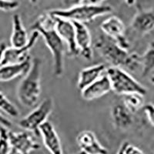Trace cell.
Masks as SVG:
<instances>
[{"label":"cell","instance_id":"1","mask_svg":"<svg viewBox=\"0 0 154 154\" xmlns=\"http://www.w3.org/2000/svg\"><path fill=\"white\" fill-rule=\"evenodd\" d=\"M32 31H37L43 38L53 56L54 74L61 76L64 70L66 43L56 31L55 16L50 12L43 13L32 25Z\"/></svg>","mask_w":154,"mask_h":154},{"label":"cell","instance_id":"2","mask_svg":"<svg viewBox=\"0 0 154 154\" xmlns=\"http://www.w3.org/2000/svg\"><path fill=\"white\" fill-rule=\"evenodd\" d=\"M95 48L100 56L112 66L126 67L130 71H135L141 66V56L137 53H130L104 33L98 36Z\"/></svg>","mask_w":154,"mask_h":154},{"label":"cell","instance_id":"3","mask_svg":"<svg viewBox=\"0 0 154 154\" xmlns=\"http://www.w3.org/2000/svg\"><path fill=\"white\" fill-rule=\"evenodd\" d=\"M42 60L35 58L27 73L18 85L16 95L18 100L26 107H33L38 103L41 95Z\"/></svg>","mask_w":154,"mask_h":154},{"label":"cell","instance_id":"4","mask_svg":"<svg viewBox=\"0 0 154 154\" xmlns=\"http://www.w3.org/2000/svg\"><path fill=\"white\" fill-rule=\"evenodd\" d=\"M112 11L110 5H102L100 4L82 3L72 7L64 9H54L49 12L53 15L64 18L73 22L90 23L99 16L110 13Z\"/></svg>","mask_w":154,"mask_h":154},{"label":"cell","instance_id":"5","mask_svg":"<svg viewBox=\"0 0 154 154\" xmlns=\"http://www.w3.org/2000/svg\"><path fill=\"white\" fill-rule=\"evenodd\" d=\"M106 75L110 80L112 90L116 94L124 96L130 93H140L145 96L147 93L146 88L121 67H109Z\"/></svg>","mask_w":154,"mask_h":154},{"label":"cell","instance_id":"6","mask_svg":"<svg viewBox=\"0 0 154 154\" xmlns=\"http://www.w3.org/2000/svg\"><path fill=\"white\" fill-rule=\"evenodd\" d=\"M53 110V101L51 98H46L33 110L19 122V127L26 131L39 136V127L47 120Z\"/></svg>","mask_w":154,"mask_h":154},{"label":"cell","instance_id":"7","mask_svg":"<svg viewBox=\"0 0 154 154\" xmlns=\"http://www.w3.org/2000/svg\"><path fill=\"white\" fill-rule=\"evenodd\" d=\"M102 31L110 37L124 49L130 47V42L126 36V27L122 19L118 16H112L105 19L100 26Z\"/></svg>","mask_w":154,"mask_h":154},{"label":"cell","instance_id":"8","mask_svg":"<svg viewBox=\"0 0 154 154\" xmlns=\"http://www.w3.org/2000/svg\"><path fill=\"white\" fill-rule=\"evenodd\" d=\"M54 16L56 31L66 45L69 53L72 56H76L79 54V52L75 42V29L73 22L64 18Z\"/></svg>","mask_w":154,"mask_h":154},{"label":"cell","instance_id":"9","mask_svg":"<svg viewBox=\"0 0 154 154\" xmlns=\"http://www.w3.org/2000/svg\"><path fill=\"white\" fill-rule=\"evenodd\" d=\"M9 138L11 143L10 153L27 154L40 148V145L29 131H9Z\"/></svg>","mask_w":154,"mask_h":154},{"label":"cell","instance_id":"10","mask_svg":"<svg viewBox=\"0 0 154 154\" xmlns=\"http://www.w3.org/2000/svg\"><path fill=\"white\" fill-rule=\"evenodd\" d=\"M39 36V33L37 31H32L31 36L29 37L28 44L23 47H11L5 49L4 53L3 60H2L1 65H6V64H15L25 61L27 58L29 57V52L30 49L35 46V42Z\"/></svg>","mask_w":154,"mask_h":154},{"label":"cell","instance_id":"11","mask_svg":"<svg viewBox=\"0 0 154 154\" xmlns=\"http://www.w3.org/2000/svg\"><path fill=\"white\" fill-rule=\"evenodd\" d=\"M73 24L75 29V42L79 54L86 60H91L93 56V51L90 32L84 23L73 22Z\"/></svg>","mask_w":154,"mask_h":154},{"label":"cell","instance_id":"12","mask_svg":"<svg viewBox=\"0 0 154 154\" xmlns=\"http://www.w3.org/2000/svg\"><path fill=\"white\" fill-rule=\"evenodd\" d=\"M131 26L139 34H147L154 30V7L143 9L137 6V12L133 17Z\"/></svg>","mask_w":154,"mask_h":154},{"label":"cell","instance_id":"13","mask_svg":"<svg viewBox=\"0 0 154 154\" xmlns=\"http://www.w3.org/2000/svg\"><path fill=\"white\" fill-rule=\"evenodd\" d=\"M76 143L81 152L88 154H106L108 150L100 144L96 136L90 130H83L76 137Z\"/></svg>","mask_w":154,"mask_h":154},{"label":"cell","instance_id":"14","mask_svg":"<svg viewBox=\"0 0 154 154\" xmlns=\"http://www.w3.org/2000/svg\"><path fill=\"white\" fill-rule=\"evenodd\" d=\"M111 90L112 86L110 80L106 74H103L95 82L81 90V96L83 100L92 101L103 96Z\"/></svg>","mask_w":154,"mask_h":154},{"label":"cell","instance_id":"15","mask_svg":"<svg viewBox=\"0 0 154 154\" xmlns=\"http://www.w3.org/2000/svg\"><path fill=\"white\" fill-rule=\"evenodd\" d=\"M39 133L42 138L43 143L46 149L53 154H62V148L60 139L55 130L54 126L50 122L46 120L39 127Z\"/></svg>","mask_w":154,"mask_h":154},{"label":"cell","instance_id":"16","mask_svg":"<svg viewBox=\"0 0 154 154\" xmlns=\"http://www.w3.org/2000/svg\"><path fill=\"white\" fill-rule=\"evenodd\" d=\"M32 65L31 57L25 61L15 64H6L0 66V82H7L17 77L24 76Z\"/></svg>","mask_w":154,"mask_h":154},{"label":"cell","instance_id":"17","mask_svg":"<svg viewBox=\"0 0 154 154\" xmlns=\"http://www.w3.org/2000/svg\"><path fill=\"white\" fill-rule=\"evenodd\" d=\"M133 112L123 103L116 104L111 111V117L116 128L126 130L133 122Z\"/></svg>","mask_w":154,"mask_h":154},{"label":"cell","instance_id":"18","mask_svg":"<svg viewBox=\"0 0 154 154\" xmlns=\"http://www.w3.org/2000/svg\"><path fill=\"white\" fill-rule=\"evenodd\" d=\"M106 66L103 64H97L86 67L79 72V78L77 81V86L80 90L93 83L103 75Z\"/></svg>","mask_w":154,"mask_h":154},{"label":"cell","instance_id":"19","mask_svg":"<svg viewBox=\"0 0 154 154\" xmlns=\"http://www.w3.org/2000/svg\"><path fill=\"white\" fill-rule=\"evenodd\" d=\"M29 38L24 28L20 16L13 14L12 16V32L11 35L10 42L12 47H23L28 44Z\"/></svg>","mask_w":154,"mask_h":154},{"label":"cell","instance_id":"20","mask_svg":"<svg viewBox=\"0 0 154 154\" xmlns=\"http://www.w3.org/2000/svg\"><path fill=\"white\" fill-rule=\"evenodd\" d=\"M142 76L145 77L154 70V40L149 42L143 55L141 56Z\"/></svg>","mask_w":154,"mask_h":154},{"label":"cell","instance_id":"21","mask_svg":"<svg viewBox=\"0 0 154 154\" xmlns=\"http://www.w3.org/2000/svg\"><path fill=\"white\" fill-rule=\"evenodd\" d=\"M123 96V104L133 113L137 112L139 109L144 106L143 95L140 93H130Z\"/></svg>","mask_w":154,"mask_h":154},{"label":"cell","instance_id":"22","mask_svg":"<svg viewBox=\"0 0 154 154\" xmlns=\"http://www.w3.org/2000/svg\"><path fill=\"white\" fill-rule=\"evenodd\" d=\"M0 109L12 117H18L19 115V111L17 107L2 92H0Z\"/></svg>","mask_w":154,"mask_h":154},{"label":"cell","instance_id":"23","mask_svg":"<svg viewBox=\"0 0 154 154\" xmlns=\"http://www.w3.org/2000/svg\"><path fill=\"white\" fill-rule=\"evenodd\" d=\"M11 152V143L9 138V131L8 128L0 127V154Z\"/></svg>","mask_w":154,"mask_h":154},{"label":"cell","instance_id":"24","mask_svg":"<svg viewBox=\"0 0 154 154\" xmlns=\"http://www.w3.org/2000/svg\"><path fill=\"white\" fill-rule=\"evenodd\" d=\"M118 153L121 154H142L143 151H142L140 148L135 146L133 144L129 142H123L119 146Z\"/></svg>","mask_w":154,"mask_h":154},{"label":"cell","instance_id":"25","mask_svg":"<svg viewBox=\"0 0 154 154\" xmlns=\"http://www.w3.org/2000/svg\"><path fill=\"white\" fill-rule=\"evenodd\" d=\"M19 3L16 0H0V10L9 12L18 9Z\"/></svg>","mask_w":154,"mask_h":154},{"label":"cell","instance_id":"26","mask_svg":"<svg viewBox=\"0 0 154 154\" xmlns=\"http://www.w3.org/2000/svg\"><path fill=\"white\" fill-rule=\"evenodd\" d=\"M143 109L149 123L154 127V104L149 103L144 105Z\"/></svg>","mask_w":154,"mask_h":154},{"label":"cell","instance_id":"27","mask_svg":"<svg viewBox=\"0 0 154 154\" xmlns=\"http://www.w3.org/2000/svg\"><path fill=\"white\" fill-rule=\"evenodd\" d=\"M86 2V0H64V4L67 6V8L72 7L75 5H80Z\"/></svg>","mask_w":154,"mask_h":154},{"label":"cell","instance_id":"28","mask_svg":"<svg viewBox=\"0 0 154 154\" xmlns=\"http://www.w3.org/2000/svg\"><path fill=\"white\" fill-rule=\"evenodd\" d=\"M0 126H4L5 128H10L12 126V123H11V121H9V119H6L5 116L2 115V114L0 113Z\"/></svg>","mask_w":154,"mask_h":154},{"label":"cell","instance_id":"29","mask_svg":"<svg viewBox=\"0 0 154 154\" xmlns=\"http://www.w3.org/2000/svg\"><path fill=\"white\" fill-rule=\"evenodd\" d=\"M6 49V45H5V42H1L0 43V65L2 63V60H3L4 56V53H5V50Z\"/></svg>","mask_w":154,"mask_h":154},{"label":"cell","instance_id":"30","mask_svg":"<svg viewBox=\"0 0 154 154\" xmlns=\"http://www.w3.org/2000/svg\"><path fill=\"white\" fill-rule=\"evenodd\" d=\"M105 0H86V3H89V4H100L101 2H103Z\"/></svg>","mask_w":154,"mask_h":154},{"label":"cell","instance_id":"31","mask_svg":"<svg viewBox=\"0 0 154 154\" xmlns=\"http://www.w3.org/2000/svg\"><path fill=\"white\" fill-rule=\"evenodd\" d=\"M29 1L32 2V3H33V4L36 3V2H38V0H29Z\"/></svg>","mask_w":154,"mask_h":154},{"label":"cell","instance_id":"32","mask_svg":"<svg viewBox=\"0 0 154 154\" xmlns=\"http://www.w3.org/2000/svg\"><path fill=\"white\" fill-rule=\"evenodd\" d=\"M151 82H152V83H153V84H154V75H152V78H151Z\"/></svg>","mask_w":154,"mask_h":154},{"label":"cell","instance_id":"33","mask_svg":"<svg viewBox=\"0 0 154 154\" xmlns=\"http://www.w3.org/2000/svg\"><path fill=\"white\" fill-rule=\"evenodd\" d=\"M122 1H125V2H127L128 3H130V2L132 1V0H122Z\"/></svg>","mask_w":154,"mask_h":154}]
</instances>
